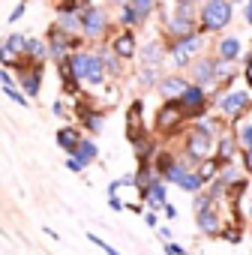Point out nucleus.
<instances>
[{
	"instance_id": "f257e3e1",
	"label": "nucleus",
	"mask_w": 252,
	"mask_h": 255,
	"mask_svg": "<svg viewBox=\"0 0 252 255\" xmlns=\"http://www.w3.org/2000/svg\"><path fill=\"white\" fill-rule=\"evenodd\" d=\"M69 69H72V75H75V78L90 81V84H102V78H105L102 60H99L96 54H84V51L72 54V57H69Z\"/></svg>"
},
{
	"instance_id": "f03ea898",
	"label": "nucleus",
	"mask_w": 252,
	"mask_h": 255,
	"mask_svg": "<svg viewBox=\"0 0 252 255\" xmlns=\"http://www.w3.org/2000/svg\"><path fill=\"white\" fill-rule=\"evenodd\" d=\"M231 21V3L228 0H207L201 9V24L204 30H222Z\"/></svg>"
},
{
	"instance_id": "7ed1b4c3",
	"label": "nucleus",
	"mask_w": 252,
	"mask_h": 255,
	"mask_svg": "<svg viewBox=\"0 0 252 255\" xmlns=\"http://www.w3.org/2000/svg\"><path fill=\"white\" fill-rule=\"evenodd\" d=\"M78 24H81L84 36H93L96 39L105 30V12L99 6H84V9H78Z\"/></svg>"
},
{
	"instance_id": "20e7f679",
	"label": "nucleus",
	"mask_w": 252,
	"mask_h": 255,
	"mask_svg": "<svg viewBox=\"0 0 252 255\" xmlns=\"http://www.w3.org/2000/svg\"><path fill=\"white\" fill-rule=\"evenodd\" d=\"M171 33L186 39V36H195V21H192V6L189 3H180L177 6V15L171 18Z\"/></svg>"
},
{
	"instance_id": "39448f33",
	"label": "nucleus",
	"mask_w": 252,
	"mask_h": 255,
	"mask_svg": "<svg viewBox=\"0 0 252 255\" xmlns=\"http://www.w3.org/2000/svg\"><path fill=\"white\" fill-rule=\"evenodd\" d=\"M180 117H183V111H180V105H177V99H171V102H165L162 105V111L156 114V129H162V132H171L174 126L180 123Z\"/></svg>"
},
{
	"instance_id": "423d86ee",
	"label": "nucleus",
	"mask_w": 252,
	"mask_h": 255,
	"mask_svg": "<svg viewBox=\"0 0 252 255\" xmlns=\"http://www.w3.org/2000/svg\"><path fill=\"white\" fill-rule=\"evenodd\" d=\"M219 108H222V114H228V117H237V114H243L246 108H249V96L246 93H225V96H219Z\"/></svg>"
},
{
	"instance_id": "0eeeda50",
	"label": "nucleus",
	"mask_w": 252,
	"mask_h": 255,
	"mask_svg": "<svg viewBox=\"0 0 252 255\" xmlns=\"http://www.w3.org/2000/svg\"><path fill=\"white\" fill-rule=\"evenodd\" d=\"M195 222H198V231H204V234H210V237H219V234H222V216L216 213V207L201 210V213L195 216Z\"/></svg>"
},
{
	"instance_id": "6e6552de",
	"label": "nucleus",
	"mask_w": 252,
	"mask_h": 255,
	"mask_svg": "<svg viewBox=\"0 0 252 255\" xmlns=\"http://www.w3.org/2000/svg\"><path fill=\"white\" fill-rule=\"evenodd\" d=\"M177 105H180V111L186 114H198L201 108H204V90L201 87H186L183 93H180V99H177Z\"/></svg>"
},
{
	"instance_id": "1a4fd4ad",
	"label": "nucleus",
	"mask_w": 252,
	"mask_h": 255,
	"mask_svg": "<svg viewBox=\"0 0 252 255\" xmlns=\"http://www.w3.org/2000/svg\"><path fill=\"white\" fill-rule=\"evenodd\" d=\"M210 135L207 132H201V129H195L192 135H189V141H186V153L192 156V159H204V156H210Z\"/></svg>"
},
{
	"instance_id": "9d476101",
	"label": "nucleus",
	"mask_w": 252,
	"mask_h": 255,
	"mask_svg": "<svg viewBox=\"0 0 252 255\" xmlns=\"http://www.w3.org/2000/svg\"><path fill=\"white\" fill-rule=\"evenodd\" d=\"M198 48H201V36H198V33H195V36H186V39H180V42L174 45V60H177V63H186Z\"/></svg>"
},
{
	"instance_id": "9b49d317",
	"label": "nucleus",
	"mask_w": 252,
	"mask_h": 255,
	"mask_svg": "<svg viewBox=\"0 0 252 255\" xmlns=\"http://www.w3.org/2000/svg\"><path fill=\"white\" fill-rule=\"evenodd\" d=\"M186 87H189V84H186L183 78H177V75H171V78H162V81H159V93H162L168 102H171V99H177Z\"/></svg>"
},
{
	"instance_id": "f8f14e48",
	"label": "nucleus",
	"mask_w": 252,
	"mask_h": 255,
	"mask_svg": "<svg viewBox=\"0 0 252 255\" xmlns=\"http://www.w3.org/2000/svg\"><path fill=\"white\" fill-rule=\"evenodd\" d=\"M78 141H81V132L75 129V126H63V129H57V144H60L66 153H75Z\"/></svg>"
},
{
	"instance_id": "ddd939ff",
	"label": "nucleus",
	"mask_w": 252,
	"mask_h": 255,
	"mask_svg": "<svg viewBox=\"0 0 252 255\" xmlns=\"http://www.w3.org/2000/svg\"><path fill=\"white\" fill-rule=\"evenodd\" d=\"M126 135H129L132 141L135 138H141V102H132V108H129V114H126Z\"/></svg>"
},
{
	"instance_id": "4468645a",
	"label": "nucleus",
	"mask_w": 252,
	"mask_h": 255,
	"mask_svg": "<svg viewBox=\"0 0 252 255\" xmlns=\"http://www.w3.org/2000/svg\"><path fill=\"white\" fill-rule=\"evenodd\" d=\"M21 84H24V96H36L39 87H42L39 66H36V69H24V72H21Z\"/></svg>"
},
{
	"instance_id": "2eb2a0df",
	"label": "nucleus",
	"mask_w": 252,
	"mask_h": 255,
	"mask_svg": "<svg viewBox=\"0 0 252 255\" xmlns=\"http://www.w3.org/2000/svg\"><path fill=\"white\" fill-rule=\"evenodd\" d=\"M96 153H99V150H96V144L81 138V141H78V147H75V153H72V159H75V162L84 168L87 162H93V159H96Z\"/></svg>"
},
{
	"instance_id": "dca6fc26",
	"label": "nucleus",
	"mask_w": 252,
	"mask_h": 255,
	"mask_svg": "<svg viewBox=\"0 0 252 255\" xmlns=\"http://www.w3.org/2000/svg\"><path fill=\"white\" fill-rule=\"evenodd\" d=\"M111 48H114L117 57H132V54H135V36H132V33H120Z\"/></svg>"
},
{
	"instance_id": "f3484780",
	"label": "nucleus",
	"mask_w": 252,
	"mask_h": 255,
	"mask_svg": "<svg viewBox=\"0 0 252 255\" xmlns=\"http://www.w3.org/2000/svg\"><path fill=\"white\" fill-rule=\"evenodd\" d=\"M66 48H69V36L63 33V30H51V45H48V51H51V57H66Z\"/></svg>"
},
{
	"instance_id": "a211bd4d",
	"label": "nucleus",
	"mask_w": 252,
	"mask_h": 255,
	"mask_svg": "<svg viewBox=\"0 0 252 255\" xmlns=\"http://www.w3.org/2000/svg\"><path fill=\"white\" fill-rule=\"evenodd\" d=\"M159 60H162V45H159V42H150V45L141 51V63H144L147 69H153V66H159Z\"/></svg>"
},
{
	"instance_id": "6ab92c4d",
	"label": "nucleus",
	"mask_w": 252,
	"mask_h": 255,
	"mask_svg": "<svg viewBox=\"0 0 252 255\" xmlns=\"http://www.w3.org/2000/svg\"><path fill=\"white\" fill-rule=\"evenodd\" d=\"M195 81L204 87V84H210V81H216L213 78V60H198L195 63Z\"/></svg>"
},
{
	"instance_id": "aec40b11",
	"label": "nucleus",
	"mask_w": 252,
	"mask_h": 255,
	"mask_svg": "<svg viewBox=\"0 0 252 255\" xmlns=\"http://www.w3.org/2000/svg\"><path fill=\"white\" fill-rule=\"evenodd\" d=\"M126 6H129L135 15H138V21H144L150 12H153V6H156V0H129V3H126Z\"/></svg>"
},
{
	"instance_id": "412c9836",
	"label": "nucleus",
	"mask_w": 252,
	"mask_h": 255,
	"mask_svg": "<svg viewBox=\"0 0 252 255\" xmlns=\"http://www.w3.org/2000/svg\"><path fill=\"white\" fill-rule=\"evenodd\" d=\"M237 54H240V42H237L234 36H228V39L219 42V57H222V60H234Z\"/></svg>"
},
{
	"instance_id": "4be33fe9",
	"label": "nucleus",
	"mask_w": 252,
	"mask_h": 255,
	"mask_svg": "<svg viewBox=\"0 0 252 255\" xmlns=\"http://www.w3.org/2000/svg\"><path fill=\"white\" fill-rule=\"evenodd\" d=\"M24 54L33 57V60H42V57L48 54V48H45V42H39V39H24Z\"/></svg>"
},
{
	"instance_id": "5701e85b",
	"label": "nucleus",
	"mask_w": 252,
	"mask_h": 255,
	"mask_svg": "<svg viewBox=\"0 0 252 255\" xmlns=\"http://www.w3.org/2000/svg\"><path fill=\"white\" fill-rule=\"evenodd\" d=\"M153 180H156V177H153V171H150V165H141V168H138V174L132 177V186H138V189L144 192V189H147V186H150Z\"/></svg>"
},
{
	"instance_id": "b1692460",
	"label": "nucleus",
	"mask_w": 252,
	"mask_h": 255,
	"mask_svg": "<svg viewBox=\"0 0 252 255\" xmlns=\"http://www.w3.org/2000/svg\"><path fill=\"white\" fill-rule=\"evenodd\" d=\"M3 48H6V51H9L12 57H15V54H21V51H24V36H18V33H12V36H9V39L3 42Z\"/></svg>"
},
{
	"instance_id": "393cba45",
	"label": "nucleus",
	"mask_w": 252,
	"mask_h": 255,
	"mask_svg": "<svg viewBox=\"0 0 252 255\" xmlns=\"http://www.w3.org/2000/svg\"><path fill=\"white\" fill-rule=\"evenodd\" d=\"M231 72H234L231 60H219V63H213V78H228V81H231Z\"/></svg>"
},
{
	"instance_id": "a878e982",
	"label": "nucleus",
	"mask_w": 252,
	"mask_h": 255,
	"mask_svg": "<svg viewBox=\"0 0 252 255\" xmlns=\"http://www.w3.org/2000/svg\"><path fill=\"white\" fill-rule=\"evenodd\" d=\"M231 156H234V138H222L219 141V159L231 162Z\"/></svg>"
},
{
	"instance_id": "bb28decb",
	"label": "nucleus",
	"mask_w": 252,
	"mask_h": 255,
	"mask_svg": "<svg viewBox=\"0 0 252 255\" xmlns=\"http://www.w3.org/2000/svg\"><path fill=\"white\" fill-rule=\"evenodd\" d=\"M177 186H180V189H186V192H198V189H201V177H198V174H186Z\"/></svg>"
},
{
	"instance_id": "cd10ccee",
	"label": "nucleus",
	"mask_w": 252,
	"mask_h": 255,
	"mask_svg": "<svg viewBox=\"0 0 252 255\" xmlns=\"http://www.w3.org/2000/svg\"><path fill=\"white\" fill-rule=\"evenodd\" d=\"M135 150H138V159L144 162V159L153 153V144H150V138H135Z\"/></svg>"
},
{
	"instance_id": "c85d7f7f",
	"label": "nucleus",
	"mask_w": 252,
	"mask_h": 255,
	"mask_svg": "<svg viewBox=\"0 0 252 255\" xmlns=\"http://www.w3.org/2000/svg\"><path fill=\"white\" fill-rule=\"evenodd\" d=\"M237 141H240L243 147H252V123L240 126V132H237Z\"/></svg>"
},
{
	"instance_id": "c756f323",
	"label": "nucleus",
	"mask_w": 252,
	"mask_h": 255,
	"mask_svg": "<svg viewBox=\"0 0 252 255\" xmlns=\"http://www.w3.org/2000/svg\"><path fill=\"white\" fill-rule=\"evenodd\" d=\"M195 174L201 177V183H204V180H213V174H216V162H204Z\"/></svg>"
},
{
	"instance_id": "7c9ffc66",
	"label": "nucleus",
	"mask_w": 252,
	"mask_h": 255,
	"mask_svg": "<svg viewBox=\"0 0 252 255\" xmlns=\"http://www.w3.org/2000/svg\"><path fill=\"white\" fill-rule=\"evenodd\" d=\"M87 240H90V243H96V246H99V249H102L105 255H120V252H117L114 246H108V243H105L102 237H96V234H87Z\"/></svg>"
},
{
	"instance_id": "2f4dec72",
	"label": "nucleus",
	"mask_w": 252,
	"mask_h": 255,
	"mask_svg": "<svg viewBox=\"0 0 252 255\" xmlns=\"http://www.w3.org/2000/svg\"><path fill=\"white\" fill-rule=\"evenodd\" d=\"M3 90H6V96H9V99H15L18 105H24V108H27V96H24V93H18L12 84H9V87H3Z\"/></svg>"
},
{
	"instance_id": "473e14b6",
	"label": "nucleus",
	"mask_w": 252,
	"mask_h": 255,
	"mask_svg": "<svg viewBox=\"0 0 252 255\" xmlns=\"http://www.w3.org/2000/svg\"><path fill=\"white\" fill-rule=\"evenodd\" d=\"M153 81H156V69H144V72H141V84H144V87H150Z\"/></svg>"
},
{
	"instance_id": "72a5a7b5",
	"label": "nucleus",
	"mask_w": 252,
	"mask_h": 255,
	"mask_svg": "<svg viewBox=\"0 0 252 255\" xmlns=\"http://www.w3.org/2000/svg\"><path fill=\"white\" fill-rule=\"evenodd\" d=\"M123 24H138V15H135V12H132L129 6L123 9Z\"/></svg>"
},
{
	"instance_id": "f704fd0d",
	"label": "nucleus",
	"mask_w": 252,
	"mask_h": 255,
	"mask_svg": "<svg viewBox=\"0 0 252 255\" xmlns=\"http://www.w3.org/2000/svg\"><path fill=\"white\" fill-rule=\"evenodd\" d=\"M144 222H147L150 228H159V219H156V210H150V213H144Z\"/></svg>"
},
{
	"instance_id": "c9c22d12",
	"label": "nucleus",
	"mask_w": 252,
	"mask_h": 255,
	"mask_svg": "<svg viewBox=\"0 0 252 255\" xmlns=\"http://www.w3.org/2000/svg\"><path fill=\"white\" fill-rule=\"evenodd\" d=\"M12 60H15V57H12V54H9V51L3 48V45H0V63H6V66H9Z\"/></svg>"
},
{
	"instance_id": "e433bc0d",
	"label": "nucleus",
	"mask_w": 252,
	"mask_h": 255,
	"mask_svg": "<svg viewBox=\"0 0 252 255\" xmlns=\"http://www.w3.org/2000/svg\"><path fill=\"white\" fill-rule=\"evenodd\" d=\"M21 15H24V3H21V6H15V9H12V15H9V24H12V21H18V18H21Z\"/></svg>"
},
{
	"instance_id": "4c0bfd02",
	"label": "nucleus",
	"mask_w": 252,
	"mask_h": 255,
	"mask_svg": "<svg viewBox=\"0 0 252 255\" xmlns=\"http://www.w3.org/2000/svg\"><path fill=\"white\" fill-rule=\"evenodd\" d=\"M66 168H69V171H75V174H81V165H78V162H75L72 156H69V162H66Z\"/></svg>"
},
{
	"instance_id": "58836bf2",
	"label": "nucleus",
	"mask_w": 252,
	"mask_h": 255,
	"mask_svg": "<svg viewBox=\"0 0 252 255\" xmlns=\"http://www.w3.org/2000/svg\"><path fill=\"white\" fill-rule=\"evenodd\" d=\"M108 204H111L114 210H123V204H120V198H117V195H108Z\"/></svg>"
},
{
	"instance_id": "ea45409f",
	"label": "nucleus",
	"mask_w": 252,
	"mask_h": 255,
	"mask_svg": "<svg viewBox=\"0 0 252 255\" xmlns=\"http://www.w3.org/2000/svg\"><path fill=\"white\" fill-rule=\"evenodd\" d=\"M162 210H165V216H168V219H177V210H174L171 204H162Z\"/></svg>"
},
{
	"instance_id": "a19ab883",
	"label": "nucleus",
	"mask_w": 252,
	"mask_h": 255,
	"mask_svg": "<svg viewBox=\"0 0 252 255\" xmlns=\"http://www.w3.org/2000/svg\"><path fill=\"white\" fill-rule=\"evenodd\" d=\"M156 231H159V237H162L165 243H171V231H168V228H156Z\"/></svg>"
},
{
	"instance_id": "79ce46f5",
	"label": "nucleus",
	"mask_w": 252,
	"mask_h": 255,
	"mask_svg": "<svg viewBox=\"0 0 252 255\" xmlns=\"http://www.w3.org/2000/svg\"><path fill=\"white\" fill-rule=\"evenodd\" d=\"M54 114H57V117L66 114V105H63V102H54Z\"/></svg>"
},
{
	"instance_id": "37998d69",
	"label": "nucleus",
	"mask_w": 252,
	"mask_h": 255,
	"mask_svg": "<svg viewBox=\"0 0 252 255\" xmlns=\"http://www.w3.org/2000/svg\"><path fill=\"white\" fill-rule=\"evenodd\" d=\"M246 171H252V147H246Z\"/></svg>"
},
{
	"instance_id": "c03bdc74",
	"label": "nucleus",
	"mask_w": 252,
	"mask_h": 255,
	"mask_svg": "<svg viewBox=\"0 0 252 255\" xmlns=\"http://www.w3.org/2000/svg\"><path fill=\"white\" fill-rule=\"evenodd\" d=\"M0 81H3V87H9V84H12V78H9V72H0Z\"/></svg>"
},
{
	"instance_id": "a18cd8bd",
	"label": "nucleus",
	"mask_w": 252,
	"mask_h": 255,
	"mask_svg": "<svg viewBox=\"0 0 252 255\" xmlns=\"http://www.w3.org/2000/svg\"><path fill=\"white\" fill-rule=\"evenodd\" d=\"M246 81L252 84V60H249V66H246Z\"/></svg>"
},
{
	"instance_id": "49530a36",
	"label": "nucleus",
	"mask_w": 252,
	"mask_h": 255,
	"mask_svg": "<svg viewBox=\"0 0 252 255\" xmlns=\"http://www.w3.org/2000/svg\"><path fill=\"white\" fill-rule=\"evenodd\" d=\"M177 3H192V0H177Z\"/></svg>"
},
{
	"instance_id": "de8ad7c7",
	"label": "nucleus",
	"mask_w": 252,
	"mask_h": 255,
	"mask_svg": "<svg viewBox=\"0 0 252 255\" xmlns=\"http://www.w3.org/2000/svg\"><path fill=\"white\" fill-rule=\"evenodd\" d=\"M249 216H252V204H249Z\"/></svg>"
},
{
	"instance_id": "09e8293b",
	"label": "nucleus",
	"mask_w": 252,
	"mask_h": 255,
	"mask_svg": "<svg viewBox=\"0 0 252 255\" xmlns=\"http://www.w3.org/2000/svg\"><path fill=\"white\" fill-rule=\"evenodd\" d=\"M24 3H27V0H24Z\"/></svg>"
}]
</instances>
